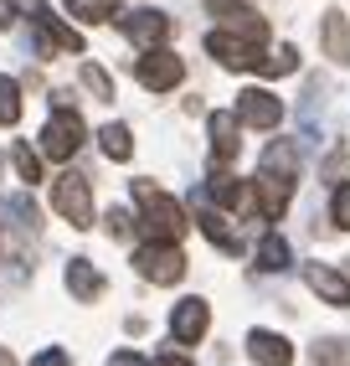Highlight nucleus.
Here are the masks:
<instances>
[{"instance_id":"nucleus-18","label":"nucleus","mask_w":350,"mask_h":366,"mask_svg":"<svg viewBox=\"0 0 350 366\" xmlns=\"http://www.w3.org/2000/svg\"><path fill=\"white\" fill-rule=\"evenodd\" d=\"M67 289H72V300L93 305L98 295H104V274H98L88 258H72V263H67Z\"/></svg>"},{"instance_id":"nucleus-21","label":"nucleus","mask_w":350,"mask_h":366,"mask_svg":"<svg viewBox=\"0 0 350 366\" xmlns=\"http://www.w3.org/2000/svg\"><path fill=\"white\" fill-rule=\"evenodd\" d=\"M98 144H104L109 160H129V155H134V134H129V124H104V129H98Z\"/></svg>"},{"instance_id":"nucleus-1","label":"nucleus","mask_w":350,"mask_h":366,"mask_svg":"<svg viewBox=\"0 0 350 366\" xmlns=\"http://www.w3.org/2000/svg\"><path fill=\"white\" fill-rule=\"evenodd\" d=\"M134 202H139V217H144V237H155V242H181L186 227H191V217L181 212V202L165 197V191L155 181H134Z\"/></svg>"},{"instance_id":"nucleus-24","label":"nucleus","mask_w":350,"mask_h":366,"mask_svg":"<svg viewBox=\"0 0 350 366\" xmlns=\"http://www.w3.org/2000/svg\"><path fill=\"white\" fill-rule=\"evenodd\" d=\"M62 6L78 16V21H93V26H98V21H109V16H119L114 0H62Z\"/></svg>"},{"instance_id":"nucleus-6","label":"nucleus","mask_w":350,"mask_h":366,"mask_svg":"<svg viewBox=\"0 0 350 366\" xmlns=\"http://www.w3.org/2000/svg\"><path fill=\"white\" fill-rule=\"evenodd\" d=\"M134 78H139L149 93H170L175 83L186 78V62L175 57V52H165V46H149V52L134 62Z\"/></svg>"},{"instance_id":"nucleus-5","label":"nucleus","mask_w":350,"mask_h":366,"mask_svg":"<svg viewBox=\"0 0 350 366\" xmlns=\"http://www.w3.org/2000/svg\"><path fill=\"white\" fill-rule=\"evenodd\" d=\"M206 52L221 62V67H232V72H247V67H258L263 62V41H253V36H237V31H211L206 36Z\"/></svg>"},{"instance_id":"nucleus-36","label":"nucleus","mask_w":350,"mask_h":366,"mask_svg":"<svg viewBox=\"0 0 350 366\" xmlns=\"http://www.w3.org/2000/svg\"><path fill=\"white\" fill-rule=\"evenodd\" d=\"M0 366H16V356H11V351H0Z\"/></svg>"},{"instance_id":"nucleus-14","label":"nucleus","mask_w":350,"mask_h":366,"mask_svg":"<svg viewBox=\"0 0 350 366\" xmlns=\"http://www.w3.org/2000/svg\"><path fill=\"white\" fill-rule=\"evenodd\" d=\"M319 41H324V57H330V62L350 67V16H345V11H324Z\"/></svg>"},{"instance_id":"nucleus-32","label":"nucleus","mask_w":350,"mask_h":366,"mask_svg":"<svg viewBox=\"0 0 350 366\" xmlns=\"http://www.w3.org/2000/svg\"><path fill=\"white\" fill-rule=\"evenodd\" d=\"M36 366H67V351H41Z\"/></svg>"},{"instance_id":"nucleus-25","label":"nucleus","mask_w":350,"mask_h":366,"mask_svg":"<svg viewBox=\"0 0 350 366\" xmlns=\"http://www.w3.org/2000/svg\"><path fill=\"white\" fill-rule=\"evenodd\" d=\"M83 88L93 93L98 104H114V78H109V72L98 67V62H83Z\"/></svg>"},{"instance_id":"nucleus-3","label":"nucleus","mask_w":350,"mask_h":366,"mask_svg":"<svg viewBox=\"0 0 350 366\" xmlns=\"http://www.w3.org/2000/svg\"><path fill=\"white\" fill-rule=\"evenodd\" d=\"M52 207L62 212V222H72V227H93V186H88V176H78V170H67V176H57L52 181Z\"/></svg>"},{"instance_id":"nucleus-10","label":"nucleus","mask_w":350,"mask_h":366,"mask_svg":"<svg viewBox=\"0 0 350 366\" xmlns=\"http://www.w3.org/2000/svg\"><path fill=\"white\" fill-rule=\"evenodd\" d=\"M227 31H237V36H253V41H268V21L258 16V11H247V6H237V0H211L206 6Z\"/></svg>"},{"instance_id":"nucleus-11","label":"nucleus","mask_w":350,"mask_h":366,"mask_svg":"<svg viewBox=\"0 0 350 366\" xmlns=\"http://www.w3.org/2000/svg\"><path fill=\"white\" fill-rule=\"evenodd\" d=\"M119 26H124V36H129L134 46H144V52H149V46H160V41L170 36V16H165V11H134V16H124Z\"/></svg>"},{"instance_id":"nucleus-34","label":"nucleus","mask_w":350,"mask_h":366,"mask_svg":"<svg viewBox=\"0 0 350 366\" xmlns=\"http://www.w3.org/2000/svg\"><path fill=\"white\" fill-rule=\"evenodd\" d=\"M155 366H196V361H186V356H175V351H170V356H160Z\"/></svg>"},{"instance_id":"nucleus-16","label":"nucleus","mask_w":350,"mask_h":366,"mask_svg":"<svg viewBox=\"0 0 350 366\" xmlns=\"http://www.w3.org/2000/svg\"><path fill=\"white\" fill-rule=\"evenodd\" d=\"M247 356H253L258 366H294V346L284 335H273V330H253V335H247Z\"/></svg>"},{"instance_id":"nucleus-27","label":"nucleus","mask_w":350,"mask_h":366,"mask_svg":"<svg viewBox=\"0 0 350 366\" xmlns=\"http://www.w3.org/2000/svg\"><path fill=\"white\" fill-rule=\"evenodd\" d=\"M16 119H21V83L0 78V124H16Z\"/></svg>"},{"instance_id":"nucleus-8","label":"nucleus","mask_w":350,"mask_h":366,"mask_svg":"<svg viewBox=\"0 0 350 366\" xmlns=\"http://www.w3.org/2000/svg\"><path fill=\"white\" fill-rule=\"evenodd\" d=\"M206 197H211L221 212H253V207H258V191L247 186V181H237V176H227V170H211Z\"/></svg>"},{"instance_id":"nucleus-7","label":"nucleus","mask_w":350,"mask_h":366,"mask_svg":"<svg viewBox=\"0 0 350 366\" xmlns=\"http://www.w3.org/2000/svg\"><path fill=\"white\" fill-rule=\"evenodd\" d=\"M237 119H242L247 129H279L284 104L273 99L268 88H247V93H237Z\"/></svg>"},{"instance_id":"nucleus-31","label":"nucleus","mask_w":350,"mask_h":366,"mask_svg":"<svg viewBox=\"0 0 350 366\" xmlns=\"http://www.w3.org/2000/svg\"><path fill=\"white\" fill-rule=\"evenodd\" d=\"M109 366H149V361H144L139 351H114V356H109Z\"/></svg>"},{"instance_id":"nucleus-29","label":"nucleus","mask_w":350,"mask_h":366,"mask_svg":"<svg viewBox=\"0 0 350 366\" xmlns=\"http://www.w3.org/2000/svg\"><path fill=\"white\" fill-rule=\"evenodd\" d=\"M330 217H335V227L350 232V186H335V202H330Z\"/></svg>"},{"instance_id":"nucleus-33","label":"nucleus","mask_w":350,"mask_h":366,"mask_svg":"<svg viewBox=\"0 0 350 366\" xmlns=\"http://www.w3.org/2000/svg\"><path fill=\"white\" fill-rule=\"evenodd\" d=\"M11 21H16V6H11V0H0V31H11Z\"/></svg>"},{"instance_id":"nucleus-20","label":"nucleus","mask_w":350,"mask_h":366,"mask_svg":"<svg viewBox=\"0 0 350 366\" xmlns=\"http://www.w3.org/2000/svg\"><path fill=\"white\" fill-rule=\"evenodd\" d=\"M289 242L279 237V232H263V242H258V268H263V274H284V268H289Z\"/></svg>"},{"instance_id":"nucleus-28","label":"nucleus","mask_w":350,"mask_h":366,"mask_svg":"<svg viewBox=\"0 0 350 366\" xmlns=\"http://www.w3.org/2000/svg\"><path fill=\"white\" fill-rule=\"evenodd\" d=\"M314 366H350V340H319Z\"/></svg>"},{"instance_id":"nucleus-15","label":"nucleus","mask_w":350,"mask_h":366,"mask_svg":"<svg viewBox=\"0 0 350 366\" xmlns=\"http://www.w3.org/2000/svg\"><path fill=\"white\" fill-rule=\"evenodd\" d=\"M237 129H242L237 109H232V114L221 109V114H211V119H206V134H211V155H216V160H237V150H242Z\"/></svg>"},{"instance_id":"nucleus-30","label":"nucleus","mask_w":350,"mask_h":366,"mask_svg":"<svg viewBox=\"0 0 350 366\" xmlns=\"http://www.w3.org/2000/svg\"><path fill=\"white\" fill-rule=\"evenodd\" d=\"M129 227H134V222H129V212H119V207H114V212H109V232H114V237H129Z\"/></svg>"},{"instance_id":"nucleus-22","label":"nucleus","mask_w":350,"mask_h":366,"mask_svg":"<svg viewBox=\"0 0 350 366\" xmlns=\"http://www.w3.org/2000/svg\"><path fill=\"white\" fill-rule=\"evenodd\" d=\"M263 170H273V176H294V170H299V150L289 139H273L263 150Z\"/></svg>"},{"instance_id":"nucleus-19","label":"nucleus","mask_w":350,"mask_h":366,"mask_svg":"<svg viewBox=\"0 0 350 366\" xmlns=\"http://www.w3.org/2000/svg\"><path fill=\"white\" fill-rule=\"evenodd\" d=\"M196 227H201L211 242H216V248L221 253H237L242 248V237H237V227L227 222V217H221V212H211V207H196Z\"/></svg>"},{"instance_id":"nucleus-23","label":"nucleus","mask_w":350,"mask_h":366,"mask_svg":"<svg viewBox=\"0 0 350 366\" xmlns=\"http://www.w3.org/2000/svg\"><path fill=\"white\" fill-rule=\"evenodd\" d=\"M11 165H16V176L26 181V186L41 181V155L31 150V144H21V139H16V144H11Z\"/></svg>"},{"instance_id":"nucleus-26","label":"nucleus","mask_w":350,"mask_h":366,"mask_svg":"<svg viewBox=\"0 0 350 366\" xmlns=\"http://www.w3.org/2000/svg\"><path fill=\"white\" fill-rule=\"evenodd\" d=\"M258 67L268 72V78H289V72H299V52L294 46H279V52H268Z\"/></svg>"},{"instance_id":"nucleus-2","label":"nucleus","mask_w":350,"mask_h":366,"mask_svg":"<svg viewBox=\"0 0 350 366\" xmlns=\"http://www.w3.org/2000/svg\"><path fill=\"white\" fill-rule=\"evenodd\" d=\"M134 274L149 284H181L186 279V253L175 242H155L149 237L144 248H134Z\"/></svg>"},{"instance_id":"nucleus-35","label":"nucleus","mask_w":350,"mask_h":366,"mask_svg":"<svg viewBox=\"0 0 350 366\" xmlns=\"http://www.w3.org/2000/svg\"><path fill=\"white\" fill-rule=\"evenodd\" d=\"M16 6H21V11H31V16H36V11L46 6V0H16Z\"/></svg>"},{"instance_id":"nucleus-4","label":"nucleus","mask_w":350,"mask_h":366,"mask_svg":"<svg viewBox=\"0 0 350 366\" xmlns=\"http://www.w3.org/2000/svg\"><path fill=\"white\" fill-rule=\"evenodd\" d=\"M83 134H88L83 119L72 114L67 104H57V114L46 119V129H41V155L46 160H72V155L83 150Z\"/></svg>"},{"instance_id":"nucleus-12","label":"nucleus","mask_w":350,"mask_h":366,"mask_svg":"<svg viewBox=\"0 0 350 366\" xmlns=\"http://www.w3.org/2000/svg\"><path fill=\"white\" fill-rule=\"evenodd\" d=\"M253 191H258V212L273 222V217H284V207H289V197H294V176H273V170H258Z\"/></svg>"},{"instance_id":"nucleus-17","label":"nucleus","mask_w":350,"mask_h":366,"mask_svg":"<svg viewBox=\"0 0 350 366\" xmlns=\"http://www.w3.org/2000/svg\"><path fill=\"white\" fill-rule=\"evenodd\" d=\"M36 41H41V52H52V46H62V52H83V36L72 26H62L57 16H46V11H36Z\"/></svg>"},{"instance_id":"nucleus-13","label":"nucleus","mask_w":350,"mask_h":366,"mask_svg":"<svg viewBox=\"0 0 350 366\" xmlns=\"http://www.w3.org/2000/svg\"><path fill=\"white\" fill-rule=\"evenodd\" d=\"M304 279H309V289H314L324 305H335V310H345V305H350V279L340 274V268L309 263V268H304Z\"/></svg>"},{"instance_id":"nucleus-9","label":"nucleus","mask_w":350,"mask_h":366,"mask_svg":"<svg viewBox=\"0 0 350 366\" xmlns=\"http://www.w3.org/2000/svg\"><path fill=\"white\" fill-rule=\"evenodd\" d=\"M206 325H211L206 300H181V305L170 310V335L181 340V346H196V340L206 335Z\"/></svg>"}]
</instances>
